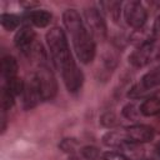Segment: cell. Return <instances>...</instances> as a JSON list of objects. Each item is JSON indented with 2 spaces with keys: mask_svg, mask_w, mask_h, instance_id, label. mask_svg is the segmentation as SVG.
<instances>
[{
  "mask_svg": "<svg viewBox=\"0 0 160 160\" xmlns=\"http://www.w3.org/2000/svg\"><path fill=\"white\" fill-rule=\"evenodd\" d=\"M46 42L52 62L60 70L66 89L70 92L78 91L82 85L84 76L74 61L64 31L60 28L50 29L46 34Z\"/></svg>",
  "mask_w": 160,
  "mask_h": 160,
  "instance_id": "cell-1",
  "label": "cell"
},
{
  "mask_svg": "<svg viewBox=\"0 0 160 160\" xmlns=\"http://www.w3.org/2000/svg\"><path fill=\"white\" fill-rule=\"evenodd\" d=\"M62 21L71 36L72 46L78 59L84 62L89 64L94 60L95 56V41L92 35L85 26L80 14L74 9H68L62 14Z\"/></svg>",
  "mask_w": 160,
  "mask_h": 160,
  "instance_id": "cell-2",
  "label": "cell"
},
{
  "mask_svg": "<svg viewBox=\"0 0 160 160\" xmlns=\"http://www.w3.org/2000/svg\"><path fill=\"white\" fill-rule=\"evenodd\" d=\"M38 86L42 100H51L58 92V82L52 71L46 66H40L35 72Z\"/></svg>",
  "mask_w": 160,
  "mask_h": 160,
  "instance_id": "cell-3",
  "label": "cell"
},
{
  "mask_svg": "<svg viewBox=\"0 0 160 160\" xmlns=\"http://www.w3.org/2000/svg\"><path fill=\"white\" fill-rule=\"evenodd\" d=\"M124 18L126 22L134 29H141L148 19V12L140 1L132 0L126 2L124 8Z\"/></svg>",
  "mask_w": 160,
  "mask_h": 160,
  "instance_id": "cell-4",
  "label": "cell"
},
{
  "mask_svg": "<svg viewBox=\"0 0 160 160\" xmlns=\"http://www.w3.org/2000/svg\"><path fill=\"white\" fill-rule=\"evenodd\" d=\"M84 22L92 38H104L106 35V25L98 9H86L84 11Z\"/></svg>",
  "mask_w": 160,
  "mask_h": 160,
  "instance_id": "cell-5",
  "label": "cell"
},
{
  "mask_svg": "<svg viewBox=\"0 0 160 160\" xmlns=\"http://www.w3.org/2000/svg\"><path fill=\"white\" fill-rule=\"evenodd\" d=\"M156 51H158V48L154 45L152 41L142 44L130 54L129 61L136 68H142L150 64L151 61L156 60Z\"/></svg>",
  "mask_w": 160,
  "mask_h": 160,
  "instance_id": "cell-6",
  "label": "cell"
},
{
  "mask_svg": "<svg viewBox=\"0 0 160 160\" xmlns=\"http://www.w3.org/2000/svg\"><path fill=\"white\" fill-rule=\"evenodd\" d=\"M159 85H160V66L149 71V72H146L142 76L140 84L134 86L130 90L129 96L132 98V99H138V98L142 96L144 92H146V91H149V90H151V89H154Z\"/></svg>",
  "mask_w": 160,
  "mask_h": 160,
  "instance_id": "cell-7",
  "label": "cell"
},
{
  "mask_svg": "<svg viewBox=\"0 0 160 160\" xmlns=\"http://www.w3.org/2000/svg\"><path fill=\"white\" fill-rule=\"evenodd\" d=\"M41 95H40V90L38 86V81H36V76L35 74L31 75L25 82H24V90H22V102L25 109H31L34 106H36L40 101H41Z\"/></svg>",
  "mask_w": 160,
  "mask_h": 160,
  "instance_id": "cell-8",
  "label": "cell"
},
{
  "mask_svg": "<svg viewBox=\"0 0 160 160\" xmlns=\"http://www.w3.org/2000/svg\"><path fill=\"white\" fill-rule=\"evenodd\" d=\"M124 131H125L128 141L136 142V144H142V142L151 141L154 139V135H155L152 128H150L148 125H142V124H138V125L125 128Z\"/></svg>",
  "mask_w": 160,
  "mask_h": 160,
  "instance_id": "cell-9",
  "label": "cell"
},
{
  "mask_svg": "<svg viewBox=\"0 0 160 160\" xmlns=\"http://www.w3.org/2000/svg\"><path fill=\"white\" fill-rule=\"evenodd\" d=\"M14 42H15L16 48L20 49L24 54L30 55L32 48H34L35 44H36V39H35V32H34V30H32L30 26H28V25L20 28V29L18 30V32L15 34Z\"/></svg>",
  "mask_w": 160,
  "mask_h": 160,
  "instance_id": "cell-10",
  "label": "cell"
},
{
  "mask_svg": "<svg viewBox=\"0 0 160 160\" xmlns=\"http://www.w3.org/2000/svg\"><path fill=\"white\" fill-rule=\"evenodd\" d=\"M118 152L128 158L129 160H141L144 156V149L140 146V144L125 141L119 148H116Z\"/></svg>",
  "mask_w": 160,
  "mask_h": 160,
  "instance_id": "cell-11",
  "label": "cell"
},
{
  "mask_svg": "<svg viewBox=\"0 0 160 160\" xmlns=\"http://www.w3.org/2000/svg\"><path fill=\"white\" fill-rule=\"evenodd\" d=\"M26 19L38 28H45L51 21V14L46 10H32L28 12Z\"/></svg>",
  "mask_w": 160,
  "mask_h": 160,
  "instance_id": "cell-12",
  "label": "cell"
},
{
  "mask_svg": "<svg viewBox=\"0 0 160 160\" xmlns=\"http://www.w3.org/2000/svg\"><path fill=\"white\" fill-rule=\"evenodd\" d=\"M1 76L2 79L10 80L12 78H16L18 74V61L12 56H4L1 59Z\"/></svg>",
  "mask_w": 160,
  "mask_h": 160,
  "instance_id": "cell-13",
  "label": "cell"
},
{
  "mask_svg": "<svg viewBox=\"0 0 160 160\" xmlns=\"http://www.w3.org/2000/svg\"><path fill=\"white\" fill-rule=\"evenodd\" d=\"M140 111L144 116H154L160 114V98L151 96L140 104Z\"/></svg>",
  "mask_w": 160,
  "mask_h": 160,
  "instance_id": "cell-14",
  "label": "cell"
},
{
  "mask_svg": "<svg viewBox=\"0 0 160 160\" xmlns=\"http://www.w3.org/2000/svg\"><path fill=\"white\" fill-rule=\"evenodd\" d=\"M20 21H21L20 18L16 16V15H14V14H1V16H0V22H1V25H2L6 30H9V31L15 30V29L19 26Z\"/></svg>",
  "mask_w": 160,
  "mask_h": 160,
  "instance_id": "cell-15",
  "label": "cell"
},
{
  "mask_svg": "<svg viewBox=\"0 0 160 160\" xmlns=\"http://www.w3.org/2000/svg\"><path fill=\"white\" fill-rule=\"evenodd\" d=\"M24 82H25V81H22V80L19 79V78H12V79L5 81L4 88H6L14 96H16V95L22 94V90H24Z\"/></svg>",
  "mask_w": 160,
  "mask_h": 160,
  "instance_id": "cell-16",
  "label": "cell"
},
{
  "mask_svg": "<svg viewBox=\"0 0 160 160\" xmlns=\"http://www.w3.org/2000/svg\"><path fill=\"white\" fill-rule=\"evenodd\" d=\"M14 99H15V96L6 89V88H4L2 86V89H1V95H0V102H1V110L2 111H6V110H9V109H11L12 108V105H14Z\"/></svg>",
  "mask_w": 160,
  "mask_h": 160,
  "instance_id": "cell-17",
  "label": "cell"
},
{
  "mask_svg": "<svg viewBox=\"0 0 160 160\" xmlns=\"http://www.w3.org/2000/svg\"><path fill=\"white\" fill-rule=\"evenodd\" d=\"M141 111H140V105L136 106L135 104H128L124 109H122V115L126 118V119H130V120H138L139 116H140Z\"/></svg>",
  "mask_w": 160,
  "mask_h": 160,
  "instance_id": "cell-18",
  "label": "cell"
},
{
  "mask_svg": "<svg viewBox=\"0 0 160 160\" xmlns=\"http://www.w3.org/2000/svg\"><path fill=\"white\" fill-rule=\"evenodd\" d=\"M101 122H102V125H105L108 128H112L118 124V119L112 112H108L101 116Z\"/></svg>",
  "mask_w": 160,
  "mask_h": 160,
  "instance_id": "cell-19",
  "label": "cell"
},
{
  "mask_svg": "<svg viewBox=\"0 0 160 160\" xmlns=\"http://www.w3.org/2000/svg\"><path fill=\"white\" fill-rule=\"evenodd\" d=\"M105 160H129L128 158H125L124 155L119 154L118 151H110V152H105L104 154Z\"/></svg>",
  "mask_w": 160,
  "mask_h": 160,
  "instance_id": "cell-20",
  "label": "cell"
},
{
  "mask_svg": "<svg viewBox=\"0 0 160 160\" xmlns=\"http://www.w3.org/2000/svg\"><path fill=\"white\" fill-rule=\"evenodd\" d=\"M152 32H154V36H156V38H160V15H159V16L155 19V21H154Z\"/></svg>",
  "mask_w": 160,
  "mask_h": 160,
  "instance_id": "cell-21",
  "label": "cell"
},
{
  "mask_svg": "<svg viewBox=\"0 0 160 160\" xmlns=\"http://www.w3.org/2000/svg\"><path fill=\"white\" fill-rule=\"evenodd\" d=\"M155 152H156V155L160 158V141L156 144V146H155Z\"/></svg>",
  "mask_w": 160,
  "mask_h": 160,
  "instance_id": "cell-22",
  "label": "cell"
},
{
  "mask_svg": "<svg viewBox=\"0 0 160 160\" xmlns=\"http://www.w3.org/2000/svg\"><path fill=\"white\" fill-rule=\"evenodd\" d=\"M145 160H154V159H145Z\"/></svg>",
  "mask_w": 160,
  "mask_h": 160,
  "instance_id": "cell-23",
  "label": "cell"
}]
</instances>
